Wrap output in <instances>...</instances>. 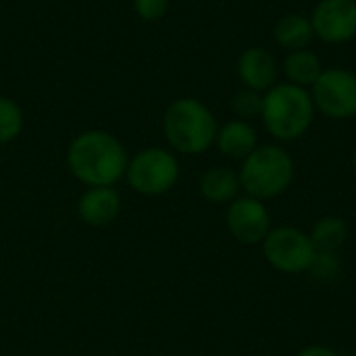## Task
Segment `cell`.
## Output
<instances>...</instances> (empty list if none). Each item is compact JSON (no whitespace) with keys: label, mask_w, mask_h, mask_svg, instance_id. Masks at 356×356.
Listing matches in <instances>:
<instances>
[{"label":"cell","mask_w":356,"mask_h":356,"mask_svg":"<svg viewBox=\"0 0 356 356\" xmlns=\"http://www.w3.org/2000/svg\"><path fill=\"white\" fill-rule=\"evenodd\" d=\"M121 213V194L115 186L88 188L77 200V215L90 227H106Z\"/></svg>","instance_id":"8fae6325"},{"label":"cell","mask_w":356,"mask_h":356,"mask_svg":"<svg viewBox=\"0 0 356 356\" xmlns=\"http://www.w3.org/2000/svg\"><path fill=\"white\" fill-rule=\"evenodd\" d=\"M179 179V161L173 150L148 146L138 150L125 171L129 188L142 196H163L175 188Z\"/></svg>","instance_id":"5b68a950"},{"label":"cell","mask_w":356,"mask_h":356,"mask_svg":"<svg viewBox=\"0 0 356 356\" xmlns=\"http://www.w3.org/2000/svg\"><path fill=\"white\" fill-rule=\"evenodd\" d=\"M169 4L171 0H131L134 13L138 15V19L148 21V23L161 21L167 15Z\"/></svg>","instance_id":"ffe728a7"},{"label":"cell","mask_w":356,"mask_h":356,"mask_svg":"<svg viewBox=\"0 0 356 356\" xmlns=\"http://www.w3.org/2000/svg\"><path fill=\"white\" fill-rule=\"evenodd\" d=\"M171 356H184V355H171Z\"/></svg>","instance_id":"603a6c76"},{"label":"cell","mask_w":356,"mask_h":356,"mask_svg":"<svg viewBox=\"0 0 356 356\" xmlns=\"http://www.w3.org/2000/svg\"><path fill=\"white\" fill-rule=\"evenodd\" d=\"M25 125L23 108L17 100L0 96V144H8L19 138Z\"/></svg>","instance_id":"e0dca14e"},{"label":"cell","mask_w":356,"mask_h":356,"mask_svg":"<svg viewBox=\"0 0 356 356\" xmlns=\"http://www.w3.org/2000/svg\"><path fill=\"white\" fill-rule=\"evenodd\" d=\"M225 225L234 240H238L244 246H257L263 244L271 227V215L263 200L252 198L248 194L238 196L227 204L225 211Z\"/></svg>","instance_id":"ba28073f"},{"label":"cell","mask_w":356,"mask_h":356,"mask_svg":"<svg viewBox=\"0 0 356 356\" xmlns=\"http://www.w3.org/2000/svg\"><path fill=\"white\" fill-rule=\"evenodd\" d=\"M215 146L225 159L242 163L259 146V136L248 121L232 119L225 125H219Z\"/></svg>","instance_id":"7c38bea8"},{"label":"cell","mask_w":356,"mask_h":356,"mask_svg":"<svg viewBox=\"0 0 356 356\" xmlns=\"http://www.w3.org/2000/svg\"><path fill=\"white\" fill-rule=\"evenodd\" d=\"M315 111V102L307 88L284 81L263 94L261 119L275 140L292 142L311 129Z\"/></svg>","instance_id":"3957f363"},{"label":"cell","mask_w":356,"mask_h":356,"mask_svg":"<svg viewBox=\"0 0 356 356\" xmlns=\"http://www.w3.org/2000/svg\"><path fill=\"white\" fill-rule=\"evenodd\" d=\"M296 356H342L338 350H334L332 346L325 344H311L307 348H302Z\"/></svg>","instance_id":"44dd1931"},{"label":"cell","mask_w":356,"mask_h":356,"mask_svg":"<svg viewBox=\"0 0 356 356\" xmlns=\"http://www.w3.org/2000/svg\"><path fill=\"white\" fill-rule=\"evenodd\" d=\"M309 19L315 38L325 44H346L356 38V0H319Z\"/></svg>","instance_id":"9c48e42d"},{"label":"cell","mask_w":356,"mask_h":356,"mask_svg":"<svg viewBox=\"0 0 356 356\" xmlns=\"http://www.w3.org/2000/svg\"><path fill=\"white\" fill-rule=\"evenodd\" d=\"M127 163L129 154L123 142L106 129L81 131L67 146V167L88 188L119 184L125 179Z\"/></svg>","instance_id":"6da1fadb"},{"label":"cell","mask_w":356,"mask_h":356,"mask_svg":"<svg viewBox=\"0 0 356 356\" xmlns=\"http://www.w3.org/2000/svg\"><path fill=\"white\" fill-rule=\"evenodd\" d=\"M232 111L238 119H244V121H250L254 117H261V111H263V94L261 92H254L250 88H244L240 92L234 94L232 98Z\"/></svg>","instance_id":"ac0fdd59"},{"label":"cell","mask_w":356,"mask_h":356,"mask_svg":"<svg viewBox=\"0 0 356 356\" xmlns=\"http://www.w3.org/2000/svg\"><path fill=\"white\" fill-rule=\"evenodd\" d=\"M294 173V159L286 148L275 144L257 146L238 171L242 192L263 202L282 196L292 186Z\"/></svg>","instance_id":"277c9868"},{"label":"cell","mask_w":356,"mask_h":356,"mask_svg":"<svg viewBox=\"0 0 356 356\" xmlns=\"http://www.w3.org/2000/svg\"><path fill=\"white\" fill-rule=\"evenodd\" d=\"M284 71H286L290 83L300 86V88H311L323 73V63L309 48L292 50L284 60Z\"/></svg>","instance_id":"9a60e30c"},{"label":"cell","mask_w":356,"mask_h":356,"mask_svg":"<svg viewBox=\"0 0 356 356\" xmlns=\"http://www.w3.org/2000/svg\"><path fill=\"white\" fill-rule=\"evenodd\" d=\"M309 273L315 277V280H321V282H330L334 280L338 273H340V259H338V252H317Z\"/></svg>","instance_id":"d6986e66"},{"label":"cell","mask_w":356,"mask_h":356,"mask_svg":"<svg viewBox=\"0 0 356 356\" xmlns=\"http://www.w3.org/2000/svg\"><path fill=\"white\" fill-rule=\"evenodd\" d=\"M200 194L213 204H229L242 192L240 175L232 167H211L200 177Z\"/></svg>","instance_id":"4fadbf2b"},{"label":"cell","mask_w":356,"mask_h":356,"mask_svg":"<svg viewBox=\"0 0 356 356\" xmlns=\"http://www.w3.org/2000/svg\"><path fill=\"white\" fill-rule=\"evenodd\" d=\"M273 38L282 48L292 50H302L315 40V31L311 25V19L300 15V13H290L284 15L273 29Z\"/></svg>","instance_id":"5bb4252c"},{"label":"cell","mask_w":356,"mask_h":356,"mask_svg":"<svg viewBox=\"0 0 356 356\" xmlns=\"http://www.w3.org/2000/svg\"><path fill=\"white\" fill-rule=\"evenodd\" d=\"M317 252H338L348 240V225L342 217H321L309 234Z\"/></svg>","instance_id":"2e32d148"},{"label":"cell","mask_w":356,"mask_h":356,"mask_svg":"<svg viewBox=\"0 0 356 356\" xmlns=\"http://www.w3.org/2000/svg\"><path fill=\"white\" fill-rule=\"evenodd\" d=\"M219 123L213 111L198 98L173 100L163 115V134L173 152L196 156L207 152L217 138Z\"/></svg>","instance_id":"7a4b0ae2"},{"label":"cell","mask_w":356,"mask_h":356,"mask_svg":"<svg viewBox=\"0 0 356 356\" xmlns=\"http://www.w3.org/2000/svg\"><path fill=\"white\" fill-rule=\"evenodd\" d=\"M261 246H263V254H265L267 263L275 271L288 273V275L309 273V269L317 257V250H315L309 234H305L298 227H290V225L273 227Z\"/></svg>","instance_id":"8992f818"},{"label":"cell","mask_w":356,"mask_h":356,"mask_svg":"<svg viewBox=\"0 0 356 356\" xmlns=\"http://www.w3.org/2000/svg\"><path fill=\"white\" fill-rule=\"evenodd\" d=\"M315 108L325 117L342 121L356 115V75L348 69H323L319 79L311 86Z\"/></svg>","instance_id":"52a82bcc"},{"label":"cell","mask_w":356,"mask_h":356,"mask_svg":"<svg viewBox=\"0 0 356 356\" xmlns=\"http://www.w3.org/2000/svg\"><path fill=\"white\" fill-rule=\"evenodd\" d=\"M238 77L242 83L254 92L265 94L277 83V60L275 56L263 46L246 48L236 63Z\"/></svg>","instance_id":"30bf717a"},{"label":"cell","mask_w":356,"mask_h":356,"mask_svg":"<svg viewBox=\"0 0 356 356\" xmlns=\"http://www.w3.org/2000/svg\"><path fill=\"white\" fill-rule=\"evenodd\" d=\"M353 169H355V175H356V150H355V154H353Z\"/></svg>","instance_id":"7402d4cb"}]
</instances>
